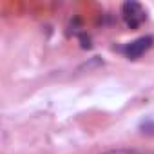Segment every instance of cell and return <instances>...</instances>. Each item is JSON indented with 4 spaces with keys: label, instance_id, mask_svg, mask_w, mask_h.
<instances>
[{
    "label": "cell",
    "instance_id": "cell-1",
    "mask_svg": "<svg viewBox=\"0 0 154 154\" xmlns=\"http://www.w3.org/2000/svg\"><path fill=\"white\" fill-rule=\"evenodd\" d=\"M122 17H123L125 24L131 29H136V27H140L145 22L147 13L141 8V4H138V2H125L122 6Z\"/></svg>",
    "mask_w": 154,
    "mask_h": 154
},
{
    "label": "cell",
    "instance_id": "cell-2",
    "mask_svg": "<svg viewBox=\"0 0 154 154\" xmlns=\"http://www.w3.org/2000/svg\"><path fill=\"white\" fill-rule=\"evenodd\" d=\"M154 44V38L152 36H141V38H136L134 42H129L127 45H123L120 51L129 58V60H136L140 58L141 54H145Z\"/></svg>",
    "mask_w": 154,
    "mask_h": 154
},
{
    "label": "cell",
    "instance_id": "cell-3",
    "mask_svg": "<svg viewBox=\"0 0 154 154\" xmlns=\"http://www.w3.org/2000/svg\"><path fill=\"white\" fill-rule=\"evenodd\" d=\"M102 154H154L152 150H141V149H111Z\"/></svg>",
    "mask_w": 154,
    "mask_h": 154
}]
</instances>
